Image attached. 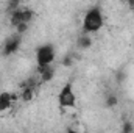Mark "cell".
<instances>
[{"instance_id":"1","label":"cell","mask_w":134,"mask_h":133,"mask_svg":"<svg viewBox=\"0 0 134 133\" xmlns=\"http://www.w3.org/2000/svg\"><path fill=\"white\" fill-rule=\"evenodd\" d=\"M104 25L103 19V11L100 6H91L83 17V32L86 34H92L100 32Z\"/></svg>"},{"instance_id":"2","label":"cell","mask_w":134,"mask_h":133,"mask_svg":"<svg viewBox=\"0 0 134 133\" xmlns=\"http://www.w3.org/2000/svg\"><path fill=\"white\" fill-rule=\"evenodd\" d=\"M58 103L63 111H75L76 110V96L73 91V86L70 83L64 85L58 94Z\"/></svg>"},{"instance_id":"3","label":"cell","mask_w":134,"mask_h":133,"mask_svg":"<svg viewBox=\"0 0 134 133\" xmlns=\"http://www.w3.org/2000/svg\"><path fill=\"white\" fill-rule=\"evenodd\" d=\"M55 47L52 44H42L37 47L36 50V63L37 67H44V66H52L55 61Z\"/></svg>"},{"instance_id":"4","label":"cell","mask_w":134,"mask_h":133,"mask_svg":"<svg viewBox=\"0 0 134 133\" xmlns=\"http://www.w3.org/2000/svg\"><path fill=\"white\" fill-rule=\"evenodd\" d=\"M20 47V38L19 36H11L5 41V45H3V53L5 55H11V53H16Z\"/></svg>"},{"instance_id":"5","label":"cell","mask_w":134,"mask_h":133,"mask_svg":"<svg viewBox=\"0 0 134 133\" xmlns=\"http://www.w3.org/2000/svg\"><path fill=\"white\" fill-rule=\"evenodd\" d=\"M37 74L41 77V80L44 83H48L55 78V67L52 66H44V67H37Z\"/></svg>"},{"instance_id":"6","label":"cell","mask_w":134,"mask_h":133,"mask_svg":"<svg viewBox=\"0 0 134 133\" xmlns=\"http://www.w3.org/2000/svg\"><path fill=\"white\" fill-rule=\"evenodd\" d=\"M13 99H11V93L3 91L0 93V113H6L13 108Z\"/></svg>"},{"instance_id":"7","label":"cell","mask_w":134,"mask_h":133,"mask_svg":"<svg viewBox=\"0 0 134 133\" xmlns=\"http://www.w3.org/2000/svg\"><path fill=\"white\" fill-rule=\"evenodd\" d=\"M78 47L83 49V50L91 49V47H92V38H91L89 34H83V36H80V38H78Z\"/></svg>"},{"instance_id":"8","label":"cell","mask_w":134,"mask_h":133,"mask_svg":"<svg viewBox=\"0 0 134 133\" xmlns=\"http://www.w3.org/2000/svg\"><path fill=\"white\" fill-rule=\"evenodd\" d=\"M20 99L24 102H31L34 99V89L33 88H22L20 89Z\"/></svg>"},{"instance_id":"9","label":"cell","mask_w":134,"mask_h":133,"mask_svg":"<svg viewBox=\"0 0 134 133\" xmlns=\"http://www.w3.org/2000/svg\"><path fill=\"white\" fill-rule=\"evenodd\" d=\"M66 133H86V130H84V127L81 124H73L66 130Z\"/></svg>"},{"instance_id":"10","label":"cell","mask_w":134,"mask_h":133,"mask_svg":"<svg viewBox=\"0 0 134 133\" xmlns=\"http://www.w3.org/2000/svg\"><path fill=\"white\" fill-rule=\"evenodd\" d=\"M106 105H108V106H114V105H117V97H115V96H109L108 100H106Z\"/></svg>"},{"instance_id":"11","label":"cell","mask_w":134,"mask_h":133,"mask_svg":"<svg viewBox=\"0 0 134 133\" xmlns=\"http://www.w3.org/2000/svg\"><path fill=\"white\" fill-rule=\"evenodd\" d=\"M131 132H133V124H130V122L123 124V130H122V133H131Z\"/></svg>"}]
</instances>
